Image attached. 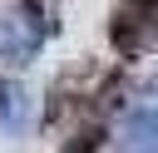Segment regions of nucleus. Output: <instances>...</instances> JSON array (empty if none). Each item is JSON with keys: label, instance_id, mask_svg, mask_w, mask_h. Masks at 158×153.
Masks as SVG:
<instances>
[{"label": "nucleus", "instance_id": "f257e3e1", "mask_svg": "<svg viewBox=\"0 0 158 153\" xmlns=\"http://www.w3.org/2000/svg\"><path fill=\"white\" fill-rule=\"evenodd\" d=\"M54 30H59V25H54V15L44 10V0H20V5H10V10L0 15V59H10V64L40 59V49H44V39H49Z\"/></svg>", "mask_w": 158, "mask_h": 153}, {"label": "nucleus", "instance_id": "39448f33", "mask_svg": "<svg viewBox=\"0 0 158 153\" xmlns=\"http://www.w3.org/2000/svg\"><path fill=\"white\" fill-rule=\"evenodd\" d=\"M99 148H104V123H89V128H79L59 153H99Z\"/></svg>", "mask_w": 158, "mask_h": 153}, {"label": "nucleus", "instance_id": "f03ea898", "mask_svg": "<svg viewBox=\"0 0 158 153\" xmlns=\"http://www.w3.org/2000/svg\"><path fill=\"white\" fill-rule=\"evenodd\" d=\"M118 148H123V153H158V114H153V109H133L128 123H123Z\"/></svg>", "mask_w": 158, "mask_h": 153}, {"label": "nucleus", "instance_id": "7ed1b4c3", "mask_svg": "<svg viewBox=\"0 0 158 153\" xmlns=\"http://www.w3.org/2000/svg\"><path fill=\"white\" fill-rule=\"evenodd\" d=\"M25 123H30V89L20 79H0V128L20 133Z\"/></svg>", "mask_w": 158, "mask_h": 153}, {"label": "nucleus", "instance_id": "20e7f679", "mask_svg": "<svg viewBox=\"0 0 158 153\" xmlns=\"http://www.w3.org/2000/svg\"><path fill=\"white\" fill-rule=\"evenodd\" d=\"M114 20H123V25H138V30H148V25L158 20V0H118Z\"/></svg>", "mask_w": 158, "mask_h": 153}]
</instances>
